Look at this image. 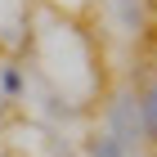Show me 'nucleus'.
<instances>
[{
    "mask_svg": "<svg viewBox=\"0 0 157 157\" xmlns=\"http://www.w3.org/2000/svg\"><path fill=\"white\" fill-rule=\"evenodd\" d=\"M112 139H117L121 148H130L135 139H139V103H135L130 94H121L117 103H112Z\"/></svg>",
    "mask_w": 157,
    "mask_h": 157,
    "instance_id": "f257e3e1",
    "label": "nucleus"
},
{
    "mask_svg": "<svg viewBox=\"0 0 157 157\" xmlns=\"http://www.w3.org/2000/svg\"><path fill=\"white\" fill-rule=\"evenodd\" d=\"M139 103V135H148V139H157V81L144 90V99H135Z\"/></svg>",
    "mask_w": 157,
    "mask_h": 157,
    "instance_id": "f03ea898",
    "label": "nucleus"
},
{
    "mask_svg": "<svg viewBox=\"0 0 157 157\" xmlns=\"http://www.w3.org/2000/svg\"><path fill=\"white\" fill-rule=\"evenodd\" d=\"M126 32H144V0H117Z\"/></svg>",
    "mask_w": 157,
    "mask_h": 157,
    "instance_id": "7ed1b4c3",
    "label": "nucleus"
},
{
    "mask_svg": "<svg viewBox=\"0 0 157 157\" xmlns=\"http://www.w3.org/2000/svg\"><path fill=\"white\" fill-rule=\"evenodd\" d=\"M121 153H126V148H121L112 135H103V139H94V144H90V157H121Z\"/></svg>",
    "mask_w": 157,
    "mask_h": 157,
    "instance_id": "20e7f679",
    "label": "nucleus"
},
{
    "mask_svg": "<svg viewBox=\"0 0 157 157\" xmlns=\"http://www.w3.org/2000/svg\"><path fill=\"white\" fill-rule=\"evenodd\" d=\"M23 72H18V67H5V72H0V90H5V94H23Z\"/></svg>",
    "mask_w": 157,
    "mask_h": 157,
    "instance_id": "39448f33",
    "label": "nucleus"
}]
</instances>
